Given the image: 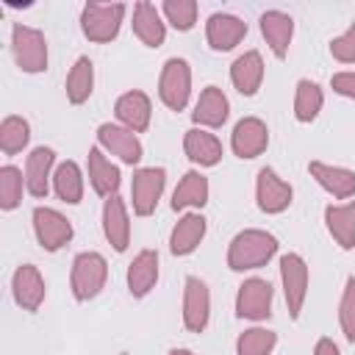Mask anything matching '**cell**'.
Returning a JSON list of instances; mask_svg holds the SVG:
<instances>
[{
	"instance_id": "obj_1",
	"label": "cell",
	"mask_w": 355,
	"mask_h": 355,
	"mask_svg": "<svg viewBox=\"0 0 355 355\" xmlns=\"http://www.w3.org/2000/svg\"><path fill=\"white\" fill-rule=\"evenodd\" d=\"M277 252V239L266 230L258 227H247L241 233H236L230 239L227 247V266L233 272H250V269H261L272 261V255Z\"/></svg>"
},
{
	"instance_id": "obj_2",
	"label": "cell",
	"mask_w": 355,
	"mask_h": 355,
	"mask_svg": "<svg viewBox=\"0 0 355 355\" xmlns=\"http://www.w3.org/2000/svg\"><path fill=\"white\" fill-rule=\"evenodd\" d=\"M108 280V263L100 252L89 250V252H78L75 261H72V272H69V288H72V297L78 302H89L94 300L103 286Z\"/></svg>"
},
{
	"instance_id": "obj_3",
	"label": "cell",
	"mask_w": 355,
	"mask_h": 355,
	"mask_svg": "<svg viewBox=\"0 0 355 355\" xmlns=\"http://www.w3.org/2000/svg\"><path fill=\"white\" fill-rule=\"evenodd\" d=\"M125 17V3H86L80 11V31L89 42L105 44L116 39Z\"/></svg>"
},
{
	"instance_id": "obj_4",
	"label": "cell",
	"mask_w": 355,
	"mask_h": 355,
	"mask_svg": "<svg viewBox=\"0 0 355 355\" xmlns=\"http://www.w3.org/2000/svg\"><path fill=\"white\" fill-rule=\"evenodd\" d=\"M11 53L22 72L36 75L47 69V39L42 31L17 22L11 28Z\"/></svg>"
},
{
	"instance_id": "obj_5",
	"label": "cell",
	"mask_w": 355,
	"mask_h": 355,
	"mask_svg": "<svg viewBox=\"0 0 355 355\" xmlns=\"http://www.w3.org/2000/svg\"><path fill=\"white\" fill-rule=\"evenodd\" d=\"M158 97L169 111H183L191 97V67L186 58H166L158 78Z\"/></svg>"
},
{
	"instance_id": "obj_6",
	"label": "cell",
	"mask_w": 355,
	"mask_h": 355,
	"mask_svg": "<svg viewBox=\"0 0 355 355\" xmlns=\"http://www.w3.org/2000/svg\"><path fill=\"white\" fill-rule=\"evenodd\" d=\"M280 280H283V297L291 319H300L305 297H308V263L297 252H286L280 258Z\"/></svg>"
},
{
	"instance_id": "obj_7",
	"label": "cell",
	"mask_w": 355,
	"mask_h": 355,
	"mask_svg": "<svg viewBox=\"0 0 355 355\" xmlns=\"http://www.w3.org/2000/svg\"><path fill=\"white\" fill-rule=\"evenodd\" d=\"M166 186V169L164 166H144L133 172L130 180V202L136 216H150L164 194Z\"/></svg>"
},
{
	"instance_id": "obj_8",
	"label": "cell",
	"mask_w": 355,
	"mask_h": 355,
	"mask_svg": "<svg viewBox=\"0 0 355 355\" xmlns=\"http://www.w3.org/2000/svg\"><path fill=\"white\" fill-rule=\"evenodd\" d=\"M272 286L263 277H250L239 286L236 294V316L250 322H263L272 316Z\"/></svg>"
},
{
	"instance_id": "obj_9",
	"label": "cell",
	"mask_w": 355,
	"mask_h": 355,
	"mask_svg": "<svg viewBox=\"0 0 355 355\" xmlns=\"http://www.w3.org/2000/svg\"><path fill=\"white\" fill-rule=\"evenodd\" d=\"M97 147H103L105 153L116 155L122 164H139L144 155V147L139 141V136L133 130H128L125 125L116 122H103L97 128Z\"/></svg>"
},
{
	"instance_id": "obj_10",
	"label": "cell",
	"mask_w": 355,
	"mask_h": 355,
	"mask_svg": "<svg viewBox=\"0 0 355 355\" xmlns=\"http://www.w3.org/2000/svg\"><path fill=\"white\" fill-rule=\"evenodd\" d=\"M255 200L263 214H283L294 200V189L272 166H261L255 178Z\"/></svg>"
},
{
	"instance_id": "obj_11",
	"label": "cell",
	"mask_w": 355,
	"mask_h": 355,
	"mask_svg": "<svg viewBox=\"0 0 355 355\" xmlns=\"http://www.w3.org/2000/svg\"><path fill=\"white\" fill-rule=\"evenodd\" d=\"M33 233H36V241L47 252H55L72 239V222L61 211L39 205L33 208Z\"/></svg>"
},
{
	"instance_id": "obj_12",
	"label": "cell",
	"mask_w": 355,
	"mask_h": 355,
	"mask_svg": "<svg viewBox=\"0 0 355 355\" xmlns=\"http://www.w3.org/2000/svg\"><path fill=\"white\" fill-rule=\"evenodd\" d=\"M211 319V291L200 277L183 283V324L189 333H202Z\"/></svg>"
},
{
	"instance_id": "obj_13",
	"label": "cell",
	"mask_w": 355,
	"mask_h": 355,
	"mask_svg": "<svg viewBox=\"0 0 355 355\" xmlns=\"http://www.w3.org/2000/svg\"><path fill=\"white\" fill-rule=\"evenodd\" d=\"M269 144V128L263 119L258 116H244L236 122L233 133H230V147L239 158L250 161V158H258Z\"/></svg>"
},
{
	"instance_id": "obj_14",
	"label": "cell",
	"mask_w": 355,
	"mask_h": 355,
	"mask_svg": "<svg viewBox=\"0 0 355 355\" xmlns=\"http://www.w3.org/2000/svg\"><path fill=\"white\" fill-rule=\"evenodd\" d=\"M244 36H247V22L241 17H236V14L216 11L205 22V39H208L211 50H216V53L233 50Z\"/></svg>"
},
{
	"instance_id": "obj_15",
	"label": "cell",
	"mask_w": 355,
	"mask_h": 355,
	"mask_svg": "<svg viewBox=\"0 0 355 355\" xmlns=\"http://www.w3.org/2000/svg\"><path fill=\"white\" fill-rule=\"evenodd\" d=\"M44 277L42 272L33 266V263H22L17 266L14 277H11V294H14V302L22 308V311H39L42 302H44Z\"/></svg>"
},
{
	"instance_id": "obj_16",
	"label": "cell",
	"mask_w": 355,
	"mask_h": 355,
	"mask_svg": "<svg viewBox=\"0 0 355 355\" xmlns=\"http://www.w3.org/2000/svg\"><path fill=\"white\" fill-rule=\"evenodd\" d=\"M114 114L119 119V125H125L128 130L133 133H144L150 128V116H153V103L144 92L139 89H130L125 94L116 97L114 103Z\"/></svg>"
},
{
	"instance_id": "obj_17",
	"label": "cell",
	"mask_w": 355,
	"mask_h": 355,
	"mask_svg": "<svg viewBox=\"0 0 355 355\" xmlns=\"http://www.w3.org/2000/svg\"><path fill=\"white\" fill-rule=\"evenodd\" d=\"M53 164H55V153L50 147H36L31 150L28 161H25V189L31 197L42 200L50 191V178H53Z\"/></svg>"
},
{
	"instance_id": "obj_18",
	"label": "cell",
	"mask_w": 355,
	"mask_h": 355,
	"mask_svg": "<svg viewBox=\"0 0 355 355\" xmlns=\"http://www.w3.org/2000/svg\"><path fill=\"white\" fill-rule=\"evenodd\" d=\"M103 233L108 239V244L116 252H125L130 244V219H128V208L122 202V197H105L103 202Z\"/></svg>"
},
{
	"instance_id": "obj_19",
	"label": "cell",
	"mask_w": 355,
	"mask_h": 355,
	"mask_svg": "<svg viewBox=\"0 0 355 355\" xmlns=\"http://www.w3.org/2000/svg\"><path fill=\"white\" fill-rule=\"evenodd\" d=\"M311 178L336 200H349L355 197V172L347 166H333V164H322V161H311L308 164Z\"/></svg>"
},
{
	"instance_id": "obj_20",
	"label": "cell",
	"mask_w": 355,
	"mask_h": 355,
	"mask_svg": "<svg viewBox=\"0 0 355 355\" xmlns=\"http://www.w3.org/2000/svg\"><path fill=\"white\" fill-rule=\"evenodd\" d=\"M227 114H230V103H227L225 92L219 86H205L194 103L191 119L200 128H222L227 122Z\"/></svg>"
},
{
	"instance_id": "obj_21",
	"label": "cell",
	"mask_w": 355,
	"mask_h": 355,
	"mask_svg": "<svg viewBox=\"0 0 355 355\" xmlns=\"http://www.w3.org/2000/svg\"><path fill=\"white\" fill-rule=\"evenodd\" d=\"M205 227L208 225H205V216L202 214H197V211L183 214L175 222L172 233H169V250H172V255H191L200 247V241L205 239Z\"/></svg>"
},
{
	"instance_id": "obj_22",
	"label": "cell",
	"mask_w": 355,
	"mask_h": 355,
	"mask_svg": "<svg viewBox=\"0 0 355 355\" xmlns=\"http://www.w3.org/2000/svg\"><path fill=\"white\" fill-rule=\"evenodd\" d=\"M258 22H261V33H263L269 50L275 53V58H286L291 36H294V19L286 11L272 8V11H263Z\"/></svg>"
},
{
	"instance_id": "obj_23",
	"label": "cell",
	"mask_w": 355,
	"mask_h": 355,
	"mask_svg": "<svg viewBox=\"0 0 355 355\" xmlns=\"http://www.w3.org/2000/svg\"><path fill=\"white\" fill-rule=\"evenodd\" d=\"M230 80H233V86H236L239 94L252 97L261 89V83H263V58H261V53L258 50L241 53L230 64Z\"/></svg>"
},
{
	"instance_id": "obj_24",
	"label": "cell",
	"mask_w": 355,
	"mask_h": 355,
	"mask_svg": "<svg viewBox=\"0 0 355 355\" xmlns=\"http://www.w3.org/2000/svg\"><path fill=\"white\" fill-rule=\"evenodd\" d=\"M183 153L197 166H216L222 161V141L205 128H189L183 136Z\"/></svg>"
},
{
	"instance_id": "obj_25",
	"label": "cell",
	"mask_w": 355,
	"mask_h": 355,
	"mask_svg": "<svg viewBox=\"0 0 355 355\" xmlns=\"http://www.w3.org/2000/svg\"><path fill=\"white\" fill-rule=\"evenodd\" d=\"M155 283H158V252L155 250L136 252V258L128 266V291H130V297H136V300L147 297Z\"/></svg>"
},
{
	"instance_id": "obj_26",
	"label": "cell",
	"mask_w": 355,
	"mask_h": 355,
	"mask_svg": "<svg viewBox=\"0 0 355 355\" xmlns=\"http://www.w3.org/2000/svg\"><path fill=\"white\" fill-rule=\"evenodd\" d=\"M133 33H136V39H139L141 44H147V47H161V44H164V39H166V25H164L161 11H158L153 3L141 0V3L133 6Z\"/></svg>"
},
{
	"instance_id": "obj_27",
	"label": "cell",
	"mask_w": 355,
	"mask_h": 355,
	"mask_svg": "<svg viewBox=\"0 0 355 355\" xmlns=\"http://www.w3.org/2000/svg\"><path fill=\"white\" fill-rule=\"evenodd\" d=\"M89 183L100 197H114L119 183H122L119 166L105 158L103 147H92L89 150Z\"/></svg>"
},
{
	"instance_id": "obj_28",
	"label": "cell",
	"mask_w": 355,
	"mask_h": 355,
	"mask_svg": "<svg viewBox=\"0 0 355 355\" xmlns=\"http://www.w3.org/2000/svg\"><path fill=\"white\" fill-rule=\"evenodd\" d=\"M208 178L197 169H189L180 183L172 191V211H189V208H202L208 202Z\"/></svg>"
},
{
	"instance_id": "obj_29",
	"label": "cell",
	"mask_w": 355,
	"mask_h": 355,
	"mask_svg": "<svg viewBox=\"0 0 355 355\" xmlns=\"http://www.w3.org/2000/svg\"><path fill=\"white\" fill-rule=\"evenodd\" d=\"M324 225L327 233L336 239L341 250L355 247V202H338L324 208Z\"/></svg>"
},
{
	"instance_id": "obj_30",
	"label": "cell",
	"mask_w": 355,
	"mask_h": 355,
	"mask_svg": "<svg viewBox=\"0 0 355 355\" xmlns=\"http://www.w3.org/2000/svg\"><path fill=\"white\" fill-rule=\"evenodd\" d=\"M64 89H67V100L72 105H80V103H86L92 97V92H94V64H92V58L80 55L72 64Z\"/></svg>"
},
{
	"instance_id": "obj_31",
	"label": "cell",
	"mask_w": 355,
	"mask_h": 355,
	"mask_svg": "<svg viewBox=\"0 0 355 355\" xmlns=\"http://www.w3.org/2000/svg\"><path fill=\"white\" fill-rule=\"evenodd\" d=\"M53 189L58 194V200L78 205L83 200V172L75 161H61L53 172Z\"/></svg>"
},
{
	"instance_id": "obj_32",
	"label": "cell",
	"mask_w": 355,
	"mask_h": 355,
	"mask_svg": "<svg viewBox=\"0 0 355 355\" xmlns=\"http://www.w3.org/2000/svg\"><path fill=\"white\" fill-rule=\"evenodd\" d=\"M322 105H324V94H322L319 83L302 78L297 83V92H294V119L297 122H313L319 116Z\"/></svg>"
},
{
	"instance_id": "obj_33",
	"label": "cell",
	"mask_w": 355,
	"mask_h": 355,
	"mask_svg": "<svg viewBox=\"0 0 355 355\" xmlns=\"http://www.w3.org/2000/svg\"><path fill=\"white\" fill-rule=\"evenodd\" d=\"M28 139H31V125H28V119L11 114V116H6V119L0 122V150H3L6 155L22 153V150L28 147Z\"/></svg>"
},
{
	"instance_id": "obj_34",
	"label": "cell",
	"mask_w": 355,
	"mask_h": 355,
	"mask_svg": "<svg viewBox=\"0 0 355 355\" xmlns=\"http://www.w3.org/2000/svg\"><path fill=\"white\" fill-rule=\"evenodd\" d=\"M277 344V333L266 327H247L236 338V355H272Z\"/></svg>"
},
{
	"instance_id": "obj_35",
	"label": "cell",
	"mask_w": 355,
	"mask_h": 355,
	"mask_svg": "<svg viewBox=\"0 0 355 355\" xmlns=\"http://www.w3.org/2000/svg\"><path fill=\"white\" fill-rule=\"evenodd\" d=\"M22 186H25V175L22 169L6 164L0 166V208L3 211H14L22 200Z\"/></svg>"
},
{
	"instance_id": "obj_36",
	"label": "cell",
	"mask_w": 355,
	"mask_h": 355,
	"mask_svg": "<svg viewBox=\"0 0 355 355\" xmlns=\"http://www.w3.org/2000/svg\"><path fill=\"white\" fill-rule=\"evenodd\" d=\"M161 14L175 31H191L197 22V3L194 0H164Z\"/></svg>"
},
{
	"instance_id": "obj_37",
	"label": "cell",
	"mask_w": 355,
	"mask_h": 355,
	"mask_svg": "<svg viewBox=\"0 0 355 355\" xmlns=\"http://www.w3.org/2000/svg\"><path fill=\"white\" fill-rule=\"evenodd\" d=\"M338 324L347 341H355V277H347L344 283V294L338 302Z\"/></svg>"
},
{
	"instance_id": "obj_38",
	"label": "cell",
	"mask_w": 355,
	"mask_h": 355,
	"mask_svg": "<svg viewBox=\"0 0 355 355\" xmlns=\"http://www.w3.org/2000/svg\"><path fill=\"white\" fill-rule=\"evenodd\" d=\"M330 55L341 64H355V22L330 42Z\"/></svg>"
},
{
	"instance_id": "obj_39",
	"label": "cell",
	"mask_w": 355,
	"mask_h": 355,
	"mask_svg": "<svg viewBox=\"0 0 355 355\" xmlns=\"http://www.w3.org/2000/svg\"><path fill=\"white\" fill-rule=\"evenodd\" d=\"M330 86H333L336 94L355 100V72H336V75L330 78Z\"/></svg>"
},
{
	"instance_id": "obj_40",
	"label": "cell",
	"mask_w": 355,
	"mask_h": 355,
	"mask_svg": "<svg viewBox=\"0 0 355 355\" xmlns=\"http://www.w3.org/2000/svg\"><path fill=\"white\" fill-rule=\"evenodd\" d=\"M313 355H341V352H338V344H336L333 338H327V336H324V338H319V341H316Z\"/></svg>"
},
{
	"instance_id": "obj_41",
	"label": "cell",
	"mask_w": 355,
	"mask_h": 355,
	"mask_svg": "<svg viewBox=\"0 0 355 355\" xmlns=\"http://www.w3.org/2000/svg\"><path fill=\"white\" fill-rule=\"evenodd\" d=\"M166 355H194V352H191V349H183V347H180V349H169Z\"/></svg>"
}]
</instances>
